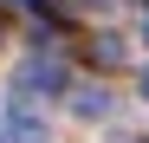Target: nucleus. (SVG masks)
Masks as SVG:
<instances>
[{
  "mask_svg": "<svg viewBox=\"0 0 149 143\" xmlns=\"http://www.w3.org/2000/svg\"><path fill=\"white\" fill-rule=\"evenodd\" d=\"M143 91H149V72H143Z\"/></svg>",
  "mask_w": 149,
  "mask_h": 143,
  "instance_id": "nucleus-1",
  "label": "nucleus"
}]
</instances>
